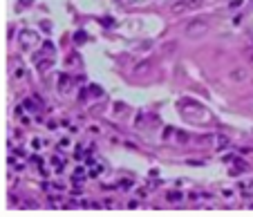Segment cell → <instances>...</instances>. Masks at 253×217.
Returning a JSON list of instances; mask_svg holds the SVG:
<instances>
[{
	"label": "cell",
	"mask_w": 253,
	"mask_h": 217,
	"mask_svg": "<svg viewBox=\"0 0 253 217\" xmlns=\"http://www.w3.org/2000/svg\"><path fill=\"white\" fill-rule=\"evenodd\" d=\"M231 9H238V7H242V0H231V5H228Z\"/></svg>",
	"instance_id": "cell-5"
},
{
	"label": "cell",
	"mask_w": 253,
	"mask_h": 217,
	"mask_svg": "<svg viewBox=\"0 0 253 217\" xmlns=\"http://www.w3.org/2000/svg\"><path fill=\"white\" fill-rule=\"evenodd\" d=\"M90 92L94 94V96H101V87H96V85H92V87H90Z\"/></svg>",
	"instance_id": "cell-6"
},
{
	"label": "cell",
	"mask_w": 253,
	"mask_h": 217,
	"mask_svg": "<svg viewBox=\"0 0 253 217\" xmlns=\"http://www.w3.org/2000/svg\"><path fill=\"white\" fill-rule=\"evenodd\" d=\"M177 47H179V43H177V41H168V43L161 45V54L164 56H172V54L177 52Z\"/></svg>",
	"instance_id": "cell-2"
},
{
	"label": "cell",
	"mask_w": 253,
	"mask_h": 217,
	"mask_svg": "<svg viewBox=\"0 0 253 217\" xmlns=\"http://www.w3.org/2000/svg\"><path fill=\"white\" fill-rule=\"evenodd\" d=\"M208 31V22L206 20H202V18H197V20H191L186 25V29H184V34H186V36H204V34Z\"/></svg>",
	"instance_id": "cell-1"
},
{
	"label": "cell",
	"mask_w": 253,
	"mask_h": 217,
	"mask_svg": "<svg viewBox=\"0 0 253 217\" xmlns=\"http://www.w3.org/2000/svg\"><path fill=\"white\" fill-rule=\"evenodd\" d=\"M251 65H253V56H251Z\"/></svg>",
	"instance_id": "cell-7"
},
{
	"label": "cell",
	"mask_w": 253,
	"mask_h": 217,
	"mask_svg": "<svg viewBox=\"0 0 253 217\" xmlns=\"http://www.w3.org/2000/svg\"><path fill=\"white\" fill-rule=\"evenodd\" d=\"M148 70H150V63L143 61V63H139V65L135 67V74H143V72H148Z\"/></svg>",
	"instance_id": "cell-3"
},
{
	"label": "cell",
	"mask_w": 253,
	"mask_h": 217,
	"mask_svg": "<svg viewBox=\"0 0 253 217\" xmlns=\"http://www.w3.org/2000/svg\"><path fill=\"white\" fill-rule=\"evenodd\" d=\"M231 76H233V81H242V78H244V70H235Z\"/></svg>",
	"instance_id": "cell-4"
}]
</instances>
